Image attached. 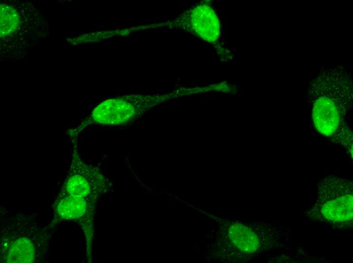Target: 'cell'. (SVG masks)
Segmentation results:
<instances>
[{
    "instance_id": "obj_7",
    "label": "cell",
    "mask_w": 353,
    "mask_h": 263,
    "mask_svg": "<svg viewBox=\"0 0 353 263\" xmlns=\"http://www.w3.org/2000/svg\"><path fill=\"white\" fill-rule=\"evenodd\" d=\"M72 140V160L58 195L81 197L96 204L99 196L110 189L112 184L97 167L83 161L78 149L77 138Z\"/></svg>"
},
{
    "instance_id": "obj_8",
    "label": "cell",
    "mask_w": 353,
    "mask_h": 263,
    "mask_svg": "<svg viewBox=\"0 0 353 263\" xmlns=\"http://www.w3.org/2000/svg\"><path fill=\"white\" fill-rule=\"evenodd\" d=\"M163 27L176 28L194 34L209 42L216 40L220 34L218 19L213 9L205 5L194 6L167 22L136 26V31L149 32Z\"/></svg>"
},
{
    "instance_id": "obj_2",
    "label": "cell",
    "mask_w": 353,
    "mask_h": 263,
    "mask_svg": "<svg viewBox=\"0 0 353 263\" xmlns=\"http://www.w3.org/2000/svg\"><path fill=\"white\" fill-rule=\"evenodd\" d=\"M214 255L221 260L247 261L277 246L288 232L279 225L259 222L220 220Z\"/></svg>"
},
{
    "instance_id": "obj_1",
    "label": "cell",
    "mask_w": 353,
    "mask_h": 263,
    "mask_svg": "<svg viewBox=\"0 0 353 263\" xmlns=\"http://www.w3.org/2000/svg\"><path fill=\"white\" fill-rule=\"evenodd\" d=\"M352 82L346 70L333 67L321 71L309 83L307 99L315 128L332 137L346 124L352 105Z\"/></svg>"
},
{
    "instance_id": "obj_9",
    "label": "cell",
    "mask_w": 353,
    "mask_h": 263,
    "mask_svg": "<svg viewBox=\"0 0 353 263\" xmlns=\"http://www.w3.org/2000/svg\"><path fill=\"white\" fill-rule=\"evenodd\" d=\"M95 205L96 204L81 197L58 195L53 208L58 219L77 222L84 230L88 242L93 236Z\"/></svg>"
},
{
    "instance_id": "obj_6",
    "label": "cell",
    "mask_w": 353,
    "mask_h": 263,
    "mask_svg": "<svg viewBox=\"0 0 353 263\" xmlns=\"http://www.w3.org/2000/svg\"><path fill=\"white\" fill-rule=\"evenodd\" d=\"M351 181L328 176L321 181L317 194L306 211L311 221L333 229L346 230L353 223V189Z\"/></svg>"
},
{
    "instance_id": "obj_4",
    "label": "cell",
    "mask_w": 353,
    "mask_h": 263,
    "mask_svg": "<svg viewBox=\"0 0 353 263\" xmlns=\"http://www.w3.org/2000/svg\"><path fill=\"white\" fill-rule=\"evenodd\" d=\"M43 14L30 2L6 1L1 4V56L21 59L48 32Z\"/></svg>"
},
{
    "instance_id": "obj_10",
    "label": "cell",
    "mask_w": 353,
    "mask_h": 263,
    "mask_svg": "<svg viewBox=\"0 0 353 263\" xmlns=\"http://www.w3.org/2000/svg\"><path fill=\"white\" fill-rule=\"evenodd\" d=\"M330 139L333 142L342 145L352 159V133L346 123L340 127Z\"/></svg>"
},
{
    "instance_id": "obj_5",
    "label": "cell",
    "mask_w": 353,
    "mask_h": 263,
    "mask_svg": "<svg viewBox=\"0 0 353 263\" xmlns=\"http://www.w3.org/2000/svg\"><path fill=\"white\" fill-rule=\"evenodd\" d=\"M193 89L181 87L169 93H130L107 99L98 104L81 123L68 131L71 138L77 137L91 125L127 124L139 119L153 108L170 99L192 94Z\"/></svg>"
},
{
    "instance_id": "obj_3",
    "label": "cell",
    "mask_w": 353,
    "mask_h": 263,
    "mask_svg": "<svg viewBox=\"0 0 353 263\" xmlns=\"http://www.w3.org/2000/svg\"><path fill=\"white\" fill-rule=\"evenodd\" d=\"M52 238L50 228L31 215L1 208V260L7 263L43 262Z\"/></svg>"
}]
</instances>
